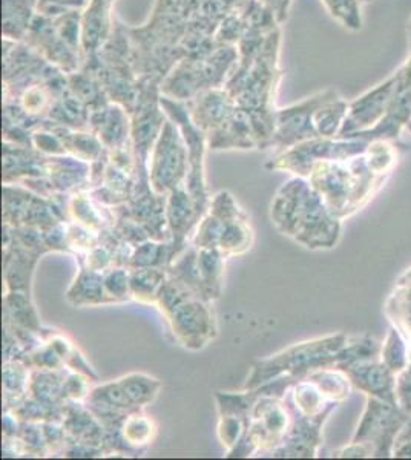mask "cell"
Returning a JSON list of instances; mask_svg holds the SVG:
<instances>
[{
    "label": "cell",
    "mask_w": 411,
    "mask_h": 460,
    "mask_svg": "<svg viewBox=\"0 0 411 460\" xmlns=\"http://www.w3.org/2000/svg\"><path fill=\"white\" fill-rule=\"evenodd\" d=\"M167 275L186 284L191 290L197 293L200 298H203L200 270H198V247L189 244L184 251L180 252L167 266Z\"/></svg>",
    "instance_id": "cell-22"
},
{
    "label": "cell",
    "mask_w": 411,
    "mask_h": 460,
    "mask_svg": "<svg viewBox=\"0 0 411 460\" xmlns=\"http://www.w3.org/2000/svg\"><path fill=\"white\" fill-rule=\"evenodd\" d=\"M343 345V336H330L324 340L291 345L275 355L256 359L252 364L249 376L246 379L243 388L254 390L267 382L275 381L278 377L290 376L301 379L308 372L324 368L330 362H335Z\"/></svg>",
    "instance_id": "cell-1"
},
{
    "label": "cell",
    "mask_w": 411,
    "mask_h": 460,
    "mask_svg": "<svg viewBox=\"0 0 411 460\" xmlns=\"http://www.w3.org/2000/svg\"><path fill=\"white\" fill-rule=\"evenodd\" d=\"M208 212L223 221L246 217L245 210L241 209L240 204L237 203V199L229 190H219V194L210 197Z\"/></svg>",
    "instance_id": "cell-30"
},
{
    "label": "cell",
    "mask_w": 411,
    "mask_h": 460,
    "mask_svg": "<svg viewBox=\"0 0 411 460\" xmlns=\"http://www.w3.org/2000/svg\"><path fill=\"white\" fill-rule=\"evenodd\" d=\"M4 319L42 335L43 327L30 292H5Z\"/></svg>",
    "instance_id": "cell-17"
},
{
    "label": "cell",
    "mask_w": 411,
    "mask_h": 460,
    "mask_svg": "<svg viewBox=\"0 0 411 460\" xmlns=\"http://www.w3.org/2000/svg\"><path fill=\"white\" fill-rule=\"evenodd\" d=\"M201 217L203 212L198 209L195 199L189 194L184 184L167 194L166 220L171 234L174 258L192 243L193 234Z\"/></svg>",
    "instance_id": "cell-5"
},
{
    "label": "cell",
    "mask_w": 411,
    "mask_h": 460,
    "mask_svg": "<svg viewBox=\"0 0 411 460\" xmlns=\"http://www.w3.org/2000/svg\"><path fill=\"white\" fill-rule=\"evenodd\" d=\"M323 422V416L308 418L295 413L289 433L271 455L273 457H313L319 444V429Z\"/></svg>",
    "instance_id": "cell-8"
},
{
    "label": "cell",
    "mask_w": 411,
    "mask_h": 460,
    "mask_svg": "<svg viewBox=\"0 0 411 460\" xmlns=\"http://www.w3.org/2000/svg\"><path fill=\"white\" fill-rule=\"evenodd\" d=\"M252 244H254V230L247 215L234 220L224 221L219 249L226 257L245 255L246 252L250 251Z\"/></svg>",
    "instance_id": "cell-18"
},
{
    "label": "cell",
    "mask_w": 411,
    "mask_h": 460,
    "mask_svg": "<svg viewBox=\"0 0 411 460\" xmlns=\"http://www.w3.org/2000/svg\"><path fill=\"white\" fill-rule=\"evenodd\" d=\"M31 367L19 359L4 361L2 387H4V411H13L30 396Z\"/></svg>",
    "instance_id": "cell-14"
},
{
    "label": "cell",
    "mask_w": 411,
    "mask_h": 460,
    "mask_svg": "<svg viewBox=\"0 0 411 460\" xmlns=\"http://www.w3.org/2000/svg\"><path fill=\"white\" fill-rule=\"evenodd\" d=\"M249 424L250 419L241 418V416H219L217 434L226 451L232 450L235 445L243 439V436L249 429Z\"/></svg>",
    "instance_id": "cell-28"
},
{
    "label": "cell",
    "mask_w": 411,
    "mask_h": 460,
    "mask_svg": "<svg viewBox=\"0 0 411 460\" xmlns=\"http://www.w3.org/2000/svg\"><path fill=\"white\" fill-rule=\"evenodd\" d=\"M62 424L68 442L94 447L103 451L104 455L106 429L84 402H67Z\"/></svg>",
    "instance_id": "cell-7"
},
{
    "label": "cell",
    "mask_w": 411,
    "mask_h": 460,
    "mask_svg": "<svg viewBox=\"0 0 411 460\" xmlns=\"http://www.w3.org/2000/svg\"><path fill=\"white\" fill-rule=\"evenodd\" d=\"M224 221L217 218L215 215L210 212L201 217V220L198 223L197 230L193 234L192 243L193 246L198 249H212V247H219V236L223 232Z\"/></svg>",
    "instance_id": "cell-27"
},
{
    "label": "cell",
    "mask_w": 411,
    "mask_h": 460,
    "mask_svg": "<svg viewBox=\"0 0 411 460\" xmlns=\"http://www.w3.org/2000/svg\"><path fill=\"white\" fill-rule=\"evenodd\" d=\"M121 387L125 388L128 398L137 408H146L156 401L162 390V382L146 373H128L119 377Z\"/></svg>",
    "instance_id": "cell-21"
},
{
    "label": "cell",
    "mask_w": 411,
    "mask_h": 460,
    "mask_svg": "<svg viewBox=\"0 0 411 460\" xmlns=\"http://www.w3.org/2000/svg\"><path fill=\"white\" fill-rule=\"evenodd\" d=\"M40 257V253L26 251L23 247L14 244L4 247L5 292L31 293L32 277Z\"/></svg>",
    "instance_id": "cell-10"
},
{
    "label": "cell",
    "mask_w": 411,
    "mask_h": 460,
    "mask_svg": "<svg viewBox=\"0 0 411 460\" xmlns=\"http://www.w3.org/2000/svg\"><path fill=\"white\" fill-rule=\"evenodd\" d=\"M291 393H293V402H295L297 413L308 416V418H319V416L328 413L330 408L328 410L326 408L328 399L317 388V384L308 377H301L291 387Z\"/></svg>",
    "instance_id": "cell-20"
},
{
    "label": "cell",
    "mask_w": 411,
    "mask_h": 460,
    "mask_svg": "<svg viewBox=\"0 0 411 460\" xmlns=\"http://www.w3.org/2000/svg\"><path fill=\"white\" fill-rule=\"evenodd\" d=\"M166 278V269H158V267L130 269V301H136L143 305H156V296Z\"/></svg>",
    "instance_id": "cell-16"
},
{
    "label": "cell",
    "mask_w": 411,
    "mask_h": 460,
    "mask_svg": "<svg viewBox=\"0 0 411 460\" xmlns=\"http://www.w3.org/2000/svg\"><path fill=\"white\" fill-rule=\"evenodd\" d=\"M174 260L171 241L147 240L134 247L130 257V269L138 267H158L166 269Z\"/></svg>",
    "instance_id": "cell-23"
},
{
    "label": "cell",
    "mask_w": 411,
    "mask_h": 460,
    "mask_svg": "<svg viewBox=\"0 0 411 460\" xmlns=\"http://www.w3.org/2000/svg\"><path fill=\"white\" fill-rule=\"evenodd\" d=\"M184 143L174 126L163 128L147 169L149 183L156 194L167 195L186 181L189 154Z\"/></svg>",
    "instance_id": "cell-2"
},
{
    "label": "cell",
    "mask_w": 411,
    "mask_h": 460,
    "mask_svg": "<svg viewBox=\"0 0 411 460\" xmlns=\"http://www.w3.org/2000/svg\"><path fill=\"white\" fill-rule=\"evenodd\" d=\"M256 399H258V393L255 390H246V388L241 392L215 393L219 416H241V418L250 419Z\"/></svg>",
    "instance_id": "cell-24"
},
{
    "label": "cell",
    "mask_w": 411,
    "mask_h": 460,
    "mask_svg": "<svg viewBox=\"0 0 411 460\" xmlns=\"http://www.w3.org/2000/svg\"><path fill=\"white\" fill-rule=\"evenodd\" d=\"M156 436V420L145 413V408L128 414L121 425V438L132 451L140 450L146 445L152 444Z\"/></svg>",
    "instance_id": "cell-19"
},
{
    "label": "cell",
    "mask_w": 411,
    "mask_h": 460,
    "mask_svg": "<svg viewBox=\"0 0 411 460\" xmlns=\"http://www.w3.org/2000/svg\"><path fill=\"white\" fill-rule=\"evenodd\" d=\"M193 296H198L197 293L191 290L186 284L167 275L166 281L163 283L158 296H156V305L165 316H167L177 305Z\"/></svg>",
    "instance_id": "cell-25"
},
{
    "label": "cell",
    "mask_w": 411,
    "mask_h": 460,
    "mask_svg": "<svg viewBox=\"0 0 411 460\" xmlns=\"http://www.w3.org/2000/svg\"><path fill=\"white\" fill-rule=\"evenodd\" d=\"M76 260L78 264H84V266L102 273L115 266L114 252L102 241H99V244L93 247L88 253H85L84 257H77Z\"/></svg>",
    "instance_id": "cell-33"
},
{
    "label": "cell",
    "mask_w": 411,
    "mask_h": 460,
    "mask_svg": "<svg viewBox=\"0 0 411 460\" xmlns=\"http://www.w3.org/2000/svg\"><path fill=\"white\" fill-rule=\"evenodd\" d=\"M93 379L84 373L73 372L67 368L65 394L68 402H85L93 390Z\"/></svg>",
    "instance_id": "cell-32"
},
{
    "label": "cell",
    "mask_w": 411,
    "mask_h": 460,
    "mask_svg": "<svg viewBox=\"0 0 411 460\" xmlns=\"http://www.w3.org/2000/svg\"><path fill=\"white\" fill-rule=\"evenodd\" d=\"M226 255L219 247L212 249H198V270L203 298L209 303L219 299L223 293L224 267Z\"/></svg>",
    "instance_id": "cell-13"
},
{
    "label": "cell",
    "mask_w": 411,
    "mask_h": 460,
    "mask_svg": "<svg viewBox=\"0 0 411 460\" xmlns=\"http://www.w3.org/2000/svg\"><path fill=\"white\" fill-rule=\"evenodd\" d=\"M73 307H97L112 304L103 283V273L78 264L77 275L65 293Z\"/></svg>",
    "instance_id": "cell-11"
},
{
    "label": "cell",
    "mask_w": 411,
    "mask_h": 460,
    "mask_svg": "<svg viewBox=\"0 0 411 460\" xmlns=\"http://www.w3.org/2000/svg\"><path fill=\"white\" fill-rule=\"evenodd\" d=\"M68 212L69 220L86 226L99 234L115 223L114 209L100 203L89 190H82L69 197Z\"/></svg>",
    "instance_id": "cell-12"
},
{
    "label": "cell",
    "mask_w": 411,
    "mask_h": 460,
    "mask_svg": "<svg viewBox=\"0 0 411 460\" xmlns=\"http://www.w3.org/2000/svg\"><path fill=\"white\" fill-rule=\"evenodd\" d=\"M338 217L328 209L315 189L310 188L302 203L293 240L308 249L335 246L338 240Z\"/></svg>",
    "instance_id": "cell-4"
},
{
    "label": "cell",
    "mask_w": 411,
    "mask_h": 460,
    "mask_svg": "<svg viewBox=\"0 0 411 460\" xmlns=\"http://www.w3.org/2000/svg\"><path fill=\"white\" fill-rule=\"evenodd\" d=\"M65 377L67 368L62 370H39L32 368L30 379V396L40 402L63 407L67 401L65 394Z\"/></svg>",
    "instance_id": "cell-15"
},
{
    "label": "cell",
    "mask_w": 411,
    "mask_h": 460,
    "mask_svg": "<svg viewBox=\"0 0 411 460\" xmlns=\"http://www.w3.org/2000/svg\"><path fill=\"white\" fill-rule=\"evenodd\" d=\"M312 184L301 178H293L278 189L272 199L271 218L276 230L286 236H293L297 230L298 218L301 212L302 203Z\"/></svg>",
    "instance_id": "cell-6"
},
{
    "label": "cell",
    "mask_w": 411,
    "mask_h": 460,
    "mask_svg": "<svg viewBox=\"0 0 411 460\" xmlns=\"http://www.w3.org/2000/svg\"><path fill=\"white\" fill-rule=\"evenodd\" d=\"M47 178L56 194L71 195L91 189V168L74 158H51L47 163Z\"/></svg>",
    "instance_id": "cell-9"
},
{
    "label": "cell",
    "mask_w": 411,
    "mask_h": 460,
    "mask_svg": "<svg viewBox=\"0 0 411 460\" xmlns=\"http://www.w3.org/2000/svg\"><path fill=\"white\" fill-rule=\"evenodd\" d=\"M100 241L99 232L89 229L86 226L78 225L76 221H68V246L71 255L84 257L93 247L97 246Z\"/></svg>",
    "instance_id": "cell-29"
},
{
    "label": "cell",
    "mask_w": 411,
    "mask_h": 460,
    "mask_svg": "<svg viewBox=\"0 0 411 460\" xmlns=\"http://www.w3.org/2000/svg\"><path fill=\"white\" fill-rule=\"evenodd\" d=\"M209 301L203 298H189L167 314L175 340L186 350H203L217 336V323Z\"/></svg>",
    "instance_id": "cell-3"
},
{
    "label": "cell",
    "mask_w": 411,
    "mask_h": 460,
    "mask_svg": "<svg viewBox=\"0 0 411 460\" xmlns=\"http://www.w3.org/2000/svg\"><path fill=\"white\" fill-rule=\"evenodd\" d=\"M28 366L39 370H62L67 368L58 350L49 342L43 341L42 344L28 355Z\"/></svg>",
    "instance_id": "cell-31"
},
{
    "label": "cell",
    "mask_w": 411,
    "mask_h": 460,
    "mask_svg": "<svg viewBox=\"0 0 411 460\" xmlns=\"http://www.w3.org/2000/svg\"><path fill=\"white\" fill-rule=\"evenodd\" d=\"M103 283L112 304L130 301V267H111L103 272Z\"/></svg>",
    "instance_id": "cell-26"
}]
</instances>
